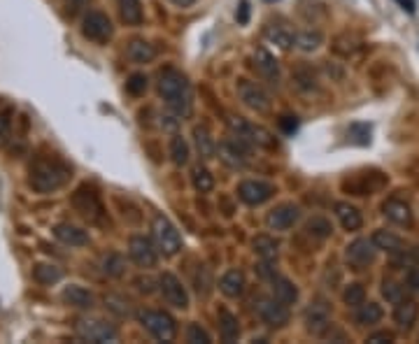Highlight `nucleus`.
<instances>
[{"label":"nucleus","mask_w":419,"mask_h":344,"mask_svg":"<svg viewBox=\"0 0 419 344\" xmlns=\"http://www.w3.org/2000/svg\"><path fill=\"white\" fill-rule=\"evenodd\" d=\"M373 242L375 247L380 249V252H387L389 256H394V254H401V252H406V242L399 238V235H394V233H389V231H375L373 233Z\"/></svg>","instance_id":"cd10ccee"},{"label":"nucleus","mask_w":419,"mask_h":344,"mask_svg":"<svg viewBox=\"0 0 419 344\" xmlns=\"http://www.w3.org/2000/svg\"><path fill=\"white\" fill-rule=\"evenodd\" d=\"M219 333L224 342H238L240 338V321L235 314H231L228 310H219Z\"/></svg>","instance_id":"7c9ffc66"},{"label":"nucleus","mask_w":419,"mask_h":344,"mask_svg":"<svg viewBox=\"0 0 419 344\" xmlns=\"http://www.w3.org/2000/svg\"><path fill=\"white\" fill-rule=\"evenodd\" d=\"M10 128H12V109L0 112V147L10 140Z\"/></svg>","instance_id":"de8ad7c7"},{"label":"nucleus","mask_w":419,"mask_h":344,"mask_svg":"<svg viewBox=\"0 0 419 344\" xmlns=\"http://www.w3.org/2000/svg\"><path fill=\"white\" fill-rule=\"evenodd\" d=\"M301 219V207L296 202H282L277 205L275 209L268 212V216H266V226H268L270 231H277V233H284L289 228H294L296 223H298Z\"/></svg>","instance_id":"ddd939ff"},{"label":"nucleus","mask_w":419,"mask_h":344,"mask_svg":"<svg viewBox=\"0 0 419 344\" xmlns=\"http://www.w3.org/2000/svg\"><path fill=\"white\" fill-rule=\"evenodd\" d=\"M238 24L240 26L249 24V3L247 0H240V7H238Z\"/></svg>","instance_id":"3c124183"},{"label":"nucleus","mask_w":419,"mask_h":344,"mask_svg":"<svg viewBox=\"0 0 419 344\" xmlns=\"http://www.w3.org/2000/svg\"><path fill=\"white\" fill-rule=\"evenodd\" d=\"M126 91L131 93V96H142V93L147 91V77H144L142 72H135V75L128 77Z\"/></svg>","instance_id":"49530a36"},{"label":"nucleus","mask_w":419,"mask_h":344,"mask_svg":"<svg viewBox=\"0 0 419 344\" xmlns=\"http://www.w3.org/2000/svg\"><path fill=\"white\" fill-rule=\"evenodd\" d=\"M228 128H231V133L242 137V140L249 142L252 147H261V149L275 147V135H273L268 128L259 126V123H252L247 119H242V116H231Z\"/></svg>","instance_id":"20e7f679"},{"label":"nucleus","mask_w":419,"mask_h":344,"mask_svg":"<svg viewBox=\"0 0 419 344\" xmlns=\"http://www.w3.org/2000/svg\"><path fill=\"white\" fill-rule=\"evenodd\" d=\"M119 12H121V19H124L128 26L142 24V3L140 0H119Z\"/></svg>","instance_id":"72a5a7b5"},{"label":"nucleus","mask_w":419,"mask_h":344,"mask_svg":"<svg viewBox=\"0 0 419 344\" xmlns=\"http://www.w3.org/2000/svg\"><path fill=\"white\" fill-rule=\"evenodd\" d=\"M170 160L175 165H179V167L189 163V142H186L182 135H172V140H170Z\"/></svg>","instance_id":"e433bc0d"},{"label":"nucleus","mask_w":419,"mask_h":344,"mask_svg":"<svg viewBox=\"0 0 419 344\" xmlns=\"http://www.w3.org/2000/svg\"><path fill=\"white\" fill-rule=\"evenodd\" d=\"M254 252L259 259H263V261H277L280 242L270 235H259V238H254Z\"/></svg>","instance_id":"2f4dec72"},{"label":"nucleus","mask_w":419,"mask_h":344,"mask_svg":"<svg viewBox=\"0 0 419 344\" xmlns=\"http://www.w3.org/2000/svg\"><path fill=\"white\" fill-rule=\"evenodd\" d=\"M336 216L345 231H359L364 226V216L361 212L350 202H336Z\"/></svg>","instance_id":"bb28decb"},{"label":"nucleus","mask_w":419,"mask_h":344,"mask_svg":"<svg viewBox=\"0 0 419 344\" xmlns=\"http://www.w3.org/2000/svg\"><path fill=\"white\" fill-rule=\"evenodd\" d=\"M100 270H103V275L117 280V277L126 273V259L121 254H107L103 256V261H100Z\"/></svg>","instance_id":"f704fd0d"},{"label":"nucleus","mask_w":419,"mask_h":344,"mask_svg":"<svg viewBox=\"0 0 419 344\" xmlns=\"http://www.w3.org/2000/svg\"><path fill=\"white\" fill-rule=\"evenodd\" d=\"M61 298L66 300L68 305L79 307V310H91L93 303H96V298H93L91 291H86L84 287H77V284H70V287L63 289Z\"/></svg>","instance_id":"a878e982"},{"label":"nucleus","mask_w":419,"mask_h":344,"mask_svg":"<svg viewBox=\"0 0 419 344\" xmlns=\"http://www.w3.org/2000/svg\"><path fill=\"white\" fill-rule=\"evenodd\" d=\"M245 287H247V284H245V275L240 270H228L219 280V291L226 298H240L245 294Z\"/></svg>","instance_id":"4be33fe9"},{"label":"nucleus","mask_w":419,"mask_h":344,"mask_svg":"<svg viewBox=\"0 0 419 344\" xmlns=\"http://www.w3.org/2000/svg\"><path fill=\"white\" fill-rule=\"evenodd\" d=\"M172 5L179 7V10H186V7H191V5H196V0H170Z\"/></svg>","instance_id":"13d9d810"},{"label":"nucleus","mask_w":419,"mask_h":344,"mask_svg":"<svg viewBox=\"0 0 419 344\" xmlns=\"http://www.w3.org/2000/svg\"><path fill=\"white\" fill-rule=\"evenodd\" d=\"M128 256L133 259L135 266L140 268H156L158 263V247L144 235H133L128 242Z\"/></svg>","instance_id":"f8f14e48"},{"label":"nucleus","mask_w":419,"mask_h":344,"mask_svg":"<svg viewBox=\"0 0 419 344\" xmlns=\"http://www.w3.org/2000/svg\"><path fill=\"white\" fill-rule=\"evenodd\" d=\"M382 296L387 298V303L399 305V303H403V300H408V289L399 282L385 280L382 282Z\"/></svg>","instance_id":"4c0bfd02"},{"label":"nucleus","mask_w":419,"mask_h":344,"mask_svg":"<svg viewBox=\"0 0 419 344\" xmlns=\"http://www.w3.org/2000/svg\"><path fill=\"white\" fill-rule=\"evenodd\" d=\"M305 231L317 240H327V238H331V233H334V226H331L327 216H312L308 221Z\"/></svg>","instance_id":"58836bf2"},{"label":"nucleus","mask_w":419,"mask_h":344,"mask_svg":"<svg viewBox=\"0 0 419 344\" xmlns=\"http://www.w3.org/2000/svg\"><path fill=\"white\" fill-rule=\"evenodd\" d=\"M193 144H196V151L200 153V158L210 160L217 156V144L210 135V130L205 126H196L193 128Z\"/></svg>","instance_id":"c85d7f7f"},{"label":"nucleus","mask_w":419,"mask_h":344,"mask_svg":"<svg viewBox=\"0 0 419 344\" xmlns=\"http://www.w3.org/2000/svg\"><path fill=\"white\" fill-rule=\"evenodd\" d=\"M408 289L415 291V294H419V268H413L408 273Z\"/></svg>","instance_id":"864d4df0"},{"label":"nucleus","mask_w":419,"mask_h":344,"mask_svg":"<svg viewBox=\"0 0 419 344\" xmlns=\"http://www.w3.org/2000/svg\"><path fill=\"white\" fill-rule=\"evenodd\" d=\"M105 307H107L110 312L117 314V317H121V319H124V317H131V314H133L131 303H128V300H124L121 296H107V298H105Z\"/></svg>","instance_id":"a19ab883"},{"label":"nucleus","mask_w":419,"mask_h":344,"mask_svg":"<svg viewBox=\"0 0 419 344\" xmlns=\"http://www.w3.org/2000/svg\"><path fill=\"white\" fill-rule=\"evenodd\" d=\"M126 56L131 63L144 65V63H151L156 58V49H154V45H149L147 40H131L126 47Z\"/></svg>","instance_id":"5701e85b"},{"label":"nucleus","mask_w":419,"mask_h":344,"mask_svg":"<svg viewBox=\"0 0 419 344\" xmlns=\"http://www.w3.org/2000/svg\"><path fill=\"white\" fill-rule=\"evenodd\" d=\"M156 284L158 282H154V280H151V277H138V280H135V289H138L140 291V294H154V291H156Z\"/></svg>","instance_id":"09e8293b"},{"label":"nucleus","mask_w":419,"mask_h":344,"mask_svg":"<svg viewBox=\"0 0 419 344\" xmlns=\"http://www.w3.org/2000/svg\"><path fill=\"white\" fill-rule=\"evenodd\" d=\"M54 235L68 247H86L89 245V235H86V231L77 228V226H72V223H59L54 228Z\"/></svg>","instance_id":"393cba45"},{"label":"nucleus","mask_w":419,"mask_h":344,"mask_svg":"<svg viewBox=\"0 0 419 344\" xmlns=\"http://www.w3.org/2000/svg\"><path fill=\"white\" fill-rule=\"evenodd\" d=\"M191 181H193V188H196L198 193H210L214 188V177H212V172H210L205 165L193 167V170H191Z\"/></svg>","instance_id":"c9c22d12"},{"label":"nucleus","mask_w":419,"mask_h":344,"mask_svg":"<svg viewBox=\"0 0 419 344\" xmlns=\"http://www.w3.org/2000/svg\"><path fill=\"white\" fill-rule=\"evenodd\" d=\"M112 33H114L112 21L103 12H89L82 21V35L86 40L98 42V45H103V42L110 40Z\"/></svg>","instance_id":"9b49d317"},{"label":"nucleus","mask_w":419,"mask_h":344,"mask_svg":"<svg viewBox=\"0 0 419 344\" xmlns=\"http://www.w3.org/2000/svg\"><path fill=\"white\" fill-rule=\"evenodd\" d=\"M86 3H89V0H68V10H70L72 14H77V12L84 10Z\"/></svg>","instance_id":"6e6d98bb"},{"label":"nucleus","mask_w":419,"mask_h":344,"mask_svg":"<svg viewBox=\"0 0 419 344\" xmlns=\"http://www.w3.org/2000/svg\"><path fill=\"white\" fill-rule=\"evenodd\" d=\"M254 70L259 77H263L266 82L270 84H280V63L275 61V56L266 49H256L254 51Z\"/></svg>","instance_id":"a211bd4d"},{"label":"nucleus","mask_w":419,"mask_h":344,"mask_svg":"<svg viewBox=\"0 0 419 344\" xmlns=\"http://www.w3.org/2000/svg\"><path fill=\"white\" fill-rule=\"evenodd\" d=\"M238 98L242 100L245 107L254 109V112H259V114L270 112L273 100H270L268 93H266L263 86H259L256 82H249V79H238Z\"/></svg>","instance_id":"1a4fd4ad"},{"label":"nucleus","mask_w":419,"mask_h":344,"mask_svg":"<svg viewBox=\"0 0 419 344\" xmlns=\"http://www.w3.org/2000/svg\"><path fill=\"white\" fill-rule=\"evenodd\" d=\"M273 193H275V186L268 184V181H263V179H245L242 184L238 186V195H240V200L245 205H252V207L268 202L273 198Z\"/></svg>","instance_id":"dca6fc26"},{"label":"nucleus","mask_w":419,"mask_h":344,"mask_svg":"<svg viewBox=\"0 0 419 344\" xmlns=\"http://www.w3.org/2000/svg\"><path fill=\"white\" fill-rule=\"evenodd\" d=\"M324 42V35L320 31H301L296 33V49L301 51H315Z\"/></svg>","instance_id":"ea45409f"},{"label":"nucleus","mask_w":419,"mask_h":344,"mask_svg":"<svg viewBox=\"0 0 419 344\" xmlns=\"http://www.w3.org/2000/svg\"><path fill=\"white\" fill-rule=\"evenodd\" d=\"M396 3H399L408 14H415V3H413V0H396Z\"/></svg>","instance_id":"4d7b16f0"},{"label":"nucleus","mask_w":419,"mask_h":344,"mask_svg":"<svg viewBox=\"0 0 419 344\" xmlns=\"http://www.w3.org/2000/svg\"><path fill=\"white\" fill-rule=\"evenodd\" d=\"M151 238H154L158 252L163 256H175L179 254V249H182L179 231L175 228V223L163 214H156L154 221H151Z\"/></svg>","instance_id":"39448f33"},{"label":"nucleus","mask_w":419,"mask_h":344,"mask_svg":"<svg viewBox=\"0 0 419 344\" xmlns=\"http://www.w3.org/2000/svg\"><path fill=\"white\" fill-rule=\"evenodd\" d=\"M273 263L275 261H263L261 259V263H259L256 266V273H259V277H261V280H273V277H275V268H273Z\"/></svg>","instance_id":"8fccbe9b"},{"label":"nucleus","mask_w":419,"mask_h":344,"mask_svg":"<svg viewBox=\"0 0 419 344\" xmlns=\"http://www.w3.org/2000/svg\"><path fill=\"white\" fill-rule=\"evenodd\" d=\"M186 342H191V344H210V342H212V338L207 335L205 328H200V324H189V328H186Z\"/></svg>","instance_id":"a18cd8bd"},{"label":"nucleus","mask_w":419,"mask_h":344,"mask_svg":"<svg viewBox=\"0 0 419 344\" xmlns=\"http://www.w3.org/2000/svg\"><path fill=\"white\" fill-rule=\"evenodd\" d=\"M280 126L284 128V133H294V130L298 128V121H296V116H282Z\"/></svg>","instance_id":"603ef678"},{"label":"nucleus","mask_w":419,"mask_h":344,"mask_svg":"<svg viewBox=\"0 0 419 344\" xmlns=\"http://www.w3.org/2000/svg\"><path fill=\"white\" fill-rule=\"evenodd\" d=\"M33 280L42 284V287H52V284L63 280V273H61V268H56V266L40 263V266H35V270H33Z\"/></svg>","instance_id":"473e14b6"},{"label":"nucleus","mask_w":419,"mask_h":344,"mask_svg":"<svg viewBox=\"0 0 419 344\" xmlns=\"http://www.w3.org/2000/svg\"><path fill=\"white\" fill-rule=\"evenodd\" d=\"M378 252L380 249L375 247L373 238H359V240H354V242H350L348 249H345V261H348L350 268H354V270H364L375 261Z\"/></svg>","instance_id":"9d476101"},{"label":"nucleus","mask_w":419,"mask_h":344,"mask_svg":"<svg viewBox=\"0 0 419 344\" xmlns=\"http://www.w3.org/2000/svg\"><path fill=\"white\" fill-rule=\"evenodd\" d=\"M249 147H252V144L245 142L242 137L231 135V140H224V142L219 144V149H217V153H219L221 163L226 165V167H231V170H242V167L247 165Z\"/></svg>","instance_id":"6e6552de"},{"label":"nucleus","mask_w":419,"mask_h":344,"mask_svg":"<svg viewBox=\"0 0 419 344\" xmlns=\"http://www.w3.org/2000/svg\"><path fill=\"white\" fill-rule=\"evenodd\" d=\"M72 207L79 212V216H84L89 223H100L103 221V202H100V195L93 186L82 184L72 193Z\"/></svg>","instance_id":"423d86ee"},{"label":"nucleus","mask_w":419,"mask_h":344,"mask_svg":"<svg viewBox=\"0 0 419 344\" xmlns=\"http://www.w3.org/2000/svg\"><path fill=\"white\" fill-rule=\"evenodd\" d=\"M394 340V335L392 333H387V331H382V333H375L368 338V342L371 344H382V342H392Z\"/></svg>","instance_id":"5fc2aeb1"},{"label":"nucleus","mask_w":419,"mask_h":344,"mask_svg":"<svg viewBox=\"0 0 419 344\" xmlns=\"http://www.w3.org/2000/svg\"><path fill=\"white\" fill-rule=\"evenodd\" d=\"M256 314L270 328H282L289 324V305L280 303L277 298H261L256 303Z\"/></svg>","instance_id":"2eb2a0df"},{"label":"nucleus","mask_w":419,"mask_h":344,"mask_svg":"<svg viewBox=\"0 0 419 344\" xmlns=\"http://www.w3.org/2000/svg\"><path fill=\"white\" fill-rule=\"evenodd\" d=\"M419 319V305L415 300H403V303L396 305L394 310V324L401 328V331H413V326Z\"/></svg>","instance_id":"6ab92c4d"},{"label":"nucleus","mask_w":419,"mask_h":344,"mask_svg":"<svg viewBox=\"0 0 419 344\" xmlns=\"http://www.w3.org/2000/svg\"><path fill=\"white\" fill-rule=\"evenodd\" d=\"M382 317H385V312H382V307L378 303H361L357 307V314H354V321H357L361 328H366V326L380 324Z\"/></svg>","instance_id":"c756f323"},{"label":"nucleus","mask_w":419,"mask_h":344,"mask_svg":"<svg viewBox=\"0 0 419 344\" xmlns=\"http://www.w3.org/2000/svg\"><path fill=\"white\" fill-rule=\"evenodd\" d=\"M140 326L147 331L151 338H156L158 342H172L177 335V324L168 312L161 310H142L138 312Z\"/></svg>","instance_id":"7ed1b4c3"},{"label":"nucleus","mask_w":419,"mask_h":344,"mask_svg":"<svg viewBox=\"0 0 419 344\" xmlns=\"http://www.w3.org/2000/svg\"><path fill=\"white\" fill-rule=\"evenodd\" d=\"M303 321H305V331L312 335H324L331 328V310L324 300H315V303L308 305L305 314H303Z\"/></svg>","instance_id":"f3484780"},{"label":"nucleus","mask_w":419,"mask_h":344,"mask_svg":"<svg viewBox=\"0 0 419 344\" xmlns=\"http://www.w3.org/2000/svg\"><path fill=\"white\" fill-rule=\"evenodd\" d=\"M158 289H161L168 305L177 307V310H186L189 307V294H186L184 284L179 282V277H175L172 273H163L158 277Z\"/></svg>","instance_id":"4468645a"},{"label":"nucleus","mask_w":419,"mask_h":344,"mask_svg":"<svg viewBox=\"0 0 419 344\" xmlns=\"http://www.w3.org/2000/svg\"><path fill=\"white\" fill-rule=\"evenodd\" d=\"M158 93L170 112L177 116H189L193 107V93L189 77L177 68H163L158 72Z\"/></svg>","instance_id":"f257e3e1"},{"label":"nucleus","mask_w":419,"mask_h":344,"mask_svg":"<svg viewBox=\"0 0 419 344\" xmlns=\"http://www.w3.org/2000/svg\"><path fill=\"white\" fill-rule=\"evenodd\" d=\"M75 333L84 342H93V344H107L119 340L117 328L100 319H79L75 324Z\"/></svg>","instance_id":"0eeeda50"},{"label":"nucleus","mask_w":419,"mask_h":344,"mask_svg":"<svg viewBox=\"0 0 419 344\" xmlns=\"http://www.w3.org/2000/svg\"><path fill=\"white\" fill-rule=\"evenodd\" d=\"M343 300H345V305H350V307H359L361 303H366V289H364V284H350L348 289H345V294H343Z\"/></svg>","instance_id":"79ce46f5"},{"label":"nucleus","mask_w":419,"mask_h":344,"mask_svg":"<svg viewBox=\"0 0 419 344\" xmlns=\"http://www.w3.org/2000/svg\"><path fill=\"white\" fill-rule=\"evenodd\" d=\"M193 284H196L198 296H207L210 291H212V275H210V270L205 266H198L196 277H193Z\"/></svg>","instance_id":"c03bdc74"},{"label":"nucleus","mask_w":419,"mask_h":344,"mask_svg":"<svg viewBox=\"0 0 419 344\" xmlns=\"http://www.w3.org/2000/svg\"><path fill=\"white\" fill-rule=\"evenodd\" d=\"M382 212H385V216L396 226H410V223H413V212H410V205L403 202V200H396V198L387 200L385 207H382Z\"/></svg>","instance_id":"aec40b11"},{"label":"nucleus","mask_w":419,"mask_h":344,"mask_svg":"<svg viewBox=\"0 0 419 344\" xmlns=\"http://www.w3.org/2000/svg\"><path fill=\"white\" fill-rule=\"evenodd\" d=\"M294 82L298 89L303 91H312L317 89V77H315V72L310 70V68H298L294 72Z\"/></svg>","instance_id":"37998d69"},{"label":"nucleus","mask_w":419,"mask_h":344,"mask_svg":"<svg viewBox=\"0 0 419 344\" xmlns=\"http://www.w3.org/2000/svg\"><path fill=\"white\" fill-rule=\"evenodd\" d=\"M263 35H266V40H268L270 45L280 47L282 51H289L291 47H296V33H291L284 26H277V24L266 26L263 28Z\"/></svg>","instance_id":"b1692460"},{"label":"nucleus","mask_w":419,"mask_h":344,"mask_svg":"<svg viewBox=\"0 0 419 344\" xmlns=\"http://www.w3.org/2000/svg\"><path fill=\"white\" fill-rule=\"evenodd\" d=\"M70 177V167L61 163L59 158H38L31 165V177L28 184L35 193H52L61 188Z\"/></svg>","instance_id":"f03ea898"},{"label":"nucleus","mask_w":419,"mask_h":344,"mask_svg":"<svg viewBox=\"0 0 419 344\" xmlns=\"http://www.w3.org/2000/svg\"><path fill=\"white\" fill-rule=\"evenodd\" d=\"M270 291H273V298H277L280 303L284 305H294L296 300H298V289H296V284L291 280H287V277H280V275L273 277Z\"/></svg>","instance_id":"412c9836"}]
</instances>
